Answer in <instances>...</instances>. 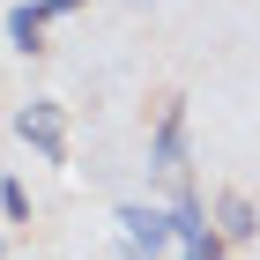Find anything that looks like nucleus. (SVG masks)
<instances>
[{"instance_id": "nucleus-5", "label": "nucleus", "mask_w": 260, "mask_h": 260, "mask_svg": "<svg viewBox=\"0 0 260 260\" xmlns=\"http://www.w3.org/2000/svg\"><path fill=\"white\" fill-rule=\"evenodd\" d=\"M216 223H223V238H253V231H260V216H253L245 193H223L216 201Z\"/></svg>"}, {"instance_id": "nucleus-2", "label": "nucleus", "mask_w": 260, "mask_h": 260, "mask_svg": "<svg viewBox=\"0 0 260 260\" xmlns=\"http://www.w3.org/2000/svg\"><path fill=\"white\" fill-rule=\"evenodd\" d=\"M119 223H126V238H134V253H171L179 245V231H171V208H141V201H126L119 208Z\"/></svg>"}, {"instance_id": "nucleus-3", "label": "nucleus", "mask_w": 260, "mask_h": 260, "mask_svg": "<svg viewBox=\"0 0 260 260\" xmlns=\"http://www.w3.org/2000/svg\"><path fill=\"white\" fill-rule=\"evenodd\" d=\"M156 171L186 179V104L179 97H164V112H156Z\"/></svg>"}, {"instance_id": "nucleus-1", "label": "nucleus", "mask_w": 260, "mask_h": 260, "mask_svg": "<svg viewBox=\"0 0 260 260\" xmlns=\"http://www.w3.org/2000/svg\"><path fill=\"white\" fill-rule=\"evenodd\" d=\"M15 134L30 141V149H38L45 164H60V156H67V126H60V104H45V97L15 112Z\"/></svg>"}, {"instance_id": "nucleus-6", "label": "nucleus", "mask_w": 260, "mask_h": 260, "mask_svg": "<svg viewBox=\"0 0 260 260\" xmlns=\"http://www.w3.org/2000/svg\"><path fill=\"white\" fill-rule=\"evenodd\" d=\"M0 216H8V223H30V193H22V186H0Z\"/></svg>"}, {"instance_id": "nucleus-7", "label": "nucleus", "mask_w": 260, "mask_h": 260, "mask_svg": "<svg viewBox=\"0 0 260 260\" xmlns=\"http://www.w3.org/2000/svg\"><path fill=\"white\" fill-rule=\"evenodd\" d=\"M38 8H45V15H67V8H82V0H38Z\"/></svg>"}, {"instance_id": "nucleus-4", "label": "nucleus", "mask_w": 260, "mask_h": 260, "mask_svg": "<svg viewBox=\"0 0 260 260\" xmlns=\"http://www.w3.org/2000/svg\"><path fill=\"white\" fill-rule=\"evenodd\" d=\"M45 22H52V15H45L38 0H22L15 15H8V38H15V45H22V52H38V45H45Z\"/></svg>"}]
</instances>
